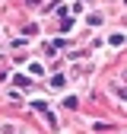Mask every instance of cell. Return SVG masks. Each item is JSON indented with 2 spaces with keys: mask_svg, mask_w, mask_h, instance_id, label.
<instances>
[{
  "mask_svg": "<svg viewBox=\"0 0 127 134\" xmlns=\"http://www.w3.org/2000/svg\"><path fill=\"white\" fill-rule=\"evenodd\" d=\"M29 74H35V77H41V74H45V67H41V64L35 61V64H29Z\"/></svg>",
  "mask_w": 127,
  "mask_h": 134,
  "instance_id": "obj_1",
  "label": "cell"
},
{
  "mask_svg": "<svg viewBox=\"0 0 127 134\" xmlns=\"http://www.w3.org/2000/svg\"><path fill=\"white\" fill-rule=\"evenodd\" d=\"M32 109H35V112H41V115H48V105L41 102V99H35V102H32Z\"/></svg>",
  "mask_w": 127,
  "mask_h": 134,
  "instance_id": "obj_2",
  "label": "cell"
},
{
  "mask_svg": "<svg viewBox=\"0 0 127 134\" xmlns=\"http://www.w3.org/2000/svg\"><path fill=\"white\" fill-rule=\"evenodd\" d=\"M60 29H63V32H70V29H73V19H67V16H63V19H60Z\"/></svg>",
  "mask_w": 127,
  "mask_h": 134,
  "instance_id": "obj_3",
  "label": "cell"
},
{
  "mask_svg": "<svg viewBox=\"0 0 127 134\" xmlns=\"http://www.w3.org/2000/svg\"><path fill=\"white\" fill-rule=\"evenodd\" d=\"M108 42H111V45H124V35H121V32H115V35H111Z\"/></svg>",
  "mask_w": 127,
  "mask_h": 134,
  "instance_id": "obj_4",
  "label": "cell"
},
{
  "mask_svg": "<svg viewBox=\"0 0 127 134\" xmlns=\"http://www.w3.org/2000/svg\"><path fill=\"white\" fill-rule=\"evenodd\" d=\"M118 96H121V99H127V90H118Z\"/></svg>",
  "mask_w": 127,
  "mask_h": 134,
  "instance_id": "obj_5",
  "label": "cell"
},
{
  "mask_svg": "<svg viewBox=\"0 0 127 134\" xmlns=\"http://www.w3.org/2000/svg\"><path fill=\"white\" fill-rule=\"evenodd\" d=\"M29 3H38V0H29Z\"/></svg>",
  "mask_w": 127,
  "mask_h": 134,
  "instance_id": "obj_6",
  "label": "cell"
}]
</instances>
